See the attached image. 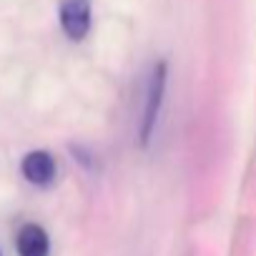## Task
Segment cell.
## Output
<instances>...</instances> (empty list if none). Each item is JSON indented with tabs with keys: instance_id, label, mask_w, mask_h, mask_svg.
I'll return each instance as SVG.
<instances>
[{
	"instance_id": "cell-1",
	"label": "cell",
	"mask_w": 256,
	"mask_h": 256,
	"mask_svg": "<svg viewBox=\"0 0 256 256\" xmlns=\"http://www.w3.org/2000/svg\"><path fill=\"white\" fill-rule=\"evenodd\" d=\"M164 88H166V66L158 63L151 73L148 93H146V110H144V126H141V141L144 144L151 141V134L156 128L158 110H161V103H164Z\"/></svg>"
},
{
	"instance_id": "cell-2",
	"label": "cell",
	"mask_w": 256,
	"mask_h": 256,
	"mask_svg": "<svg viewBox=\"0 0 256 256\" xmlns=\"http://www.w3.org/2000/svg\"><path fill=\"white\" fill-rule=\"evenodd\" d=\"M60 26L70 40H83L90 28V3L88 0H63Z\"/></svg>"
},
{
	"instance_id": "cell-3",
	"label": "cell",
	"mask_w": 256,
	"mask_h": 256,
	"mask_svg": "<svg viewBox=\"0 0 256 256\" xmlns=\"http://www.w3.org/2000/svg\"><path fill=\"white\" fill-rule=\"evenodd\" d=\"M23 176L36 186H48L56 178V161L48 151H30L23 158Z\"/></svg>"
},
{
	"instance_id": "cell-4",
	"label": "cell",
	"mask_w": 256,
	"mask_h": 256,
	"mask_svg": "<svg viewBox=\"0 0 256 256\" xmlns=\"http://www.w3.org/2000/svg\"><path fill=\"white\" fill-rule=\"evenodd\" d=\"M16 246H18V256H48V254H50L48 234H46V228L38 226V224H26V226L18 231Z\"/></svg>"
}]
</instances>
